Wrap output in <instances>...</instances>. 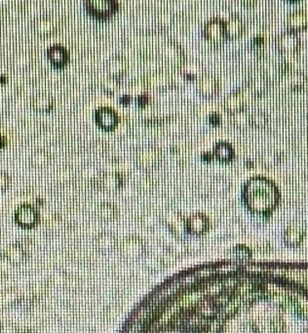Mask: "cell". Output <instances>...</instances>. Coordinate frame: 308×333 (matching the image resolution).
I'll use <instances>...</instances> for the list:
<instances>
[{
  "label": "cell",
  "mask_w": 308,
  "mask_h": 333,
  "mask_svg": "<svg viewBox=\"0 0 308 333\" xmlns=\"http://www.w3.org/2000/svg\"><path fill=\"white\" fill-rule=\"evenodd\" d=\"M244 198L251 209L265 212L274 208L278 203L279 191L271 180L257 176L246 183Z\"/></svg>",
  "instance_id": "obj_1"
},
{
  "label": "cell",
  "mask_w": 308,
  "mask_h": 333,
  "mask_svg": "<svg viewBox=\"0 0 308 333\" xmlns=\"http://www.w3.org/2000/svg\"><path fill=\"white\" fill-rule=\"evenodd\" d=\"M84 4L89 14L101 20L115 14L120 7L117 0H86Z\"/></svg>",
  "instance_id": "obj_2"
},
{
  "label": "cell",
  "mask_w": 308,
  "mask_h": 333,
  "mask_svg": "<svg viewBox=\"0 0 308 333\" xmlns=\"http://www.w3.org/2000/svg\"><path fill=\"white\" fill-rule=\"evenodd\" d=\"M160 149L154 146H145L138 148L135 152V160L142 168H152L161 160Z\"/></svg>",
  "instance_id": "obj_3"
},
{
  "label": "cell",
  "mask_w": 308,
  "mask_h": 333,
  "mask_svg": "<svg viewBox=\"0 0 308 333\" xmlns=\"http://www.w3.org/2000/svg\"><path fill=\"white\" fill-rule=\"evenodd\" d=\"M160 55L162 60L171 67L180 68L186 62L181 46L173 40H168L162 44Z\"/></svg>",
  "instance_id": "obj_4"
},
{
  "label": "cell",
  "mask_w": 308,
  "mask_h": 333,
  "mask_svg": "<svg viewBox=\"0 0 308 333\" xmlns=\"http://www.w3.org/2000/svg\"><path fill=\"white\" fill-rule=\"evenodd\" d=\"M251 96H254L248 85L238 89L234 92L230 93L224 99V107L227 112L235 114L237 112L243 111L247 106Z\"/></svg>",
  "instance_id": "obj_5"
},
{
  "label": "cell",
  "mask_w": 308,
  "mask_h": 333,
  "mask_svg": "<svg viewBox=\"0 0 308 333\" xmlns=\"http://www.w3.org/2000/svg\"><path fill=\"white\" fill-rule=\"evenodd\" d=\"M95 120L103 130H115L119 124V116L113 108L103 106L95 111Z\"/></svg>",
  "instance_id": "obj_6"
},
{
  "label": "cell",
  "mask_w": 308,
  "mask_h": 333,
  "mask_svg": "<svg viewBox=\"0 0 308 333\" xmlns=\"http://www.w3.org/2000/svg\"><path fill=\"white\" fill-rule=\"evenodd\" d=\"M15 220L21 227L30 229L38 223L39 213L31 204L24 203L16 209Z\"/></svg>",
  "instance_id": "obj_7"
},
{
  "label": "cell",
  "mask_w": 308,
  "mask_h": 333,
  "mask_svg": "<svg viewBox=\"0 0 308 333\" xmlns=\"http://www.w3.org/2000/svg\"><path fill=\"white\" fill-rule=\"evenodd\" d=\"M145 85L151 90H164L174 85V77L167 71L157 70L147 74Z\"/></svg>",
  "instance_id": "obj_8"
},
{
  "label": "cell",
  "mask_w": 308,
  "mask_h": 333,
  "mask_svg": "<svg viewBox=\"0 0 308 333\" xmlns=\"http://www.w3.org/2000/svg\"><path fill=\"white\" fill-rule=\"evenodd\" d=\"M224 24L225 22L220 18H214L208 21L204 27L206 38L213 43H220L225 37Z\"/></svg>",
  "instance_id": "obj_9"
},
{
  "label": "cell",
  "mask_w": 308,
  "mask_h": 333,
  "mask_svg": "<svg viewBox=\"0 0 308 333\" xmlns=\"http://www.w3.org/2000/svg\"><path fill=\"white\" fill-rule=\"evenodd\" d=\"M220 83L218 78L211 73H204L198 78L197 89L199 93L204 97H214L218 93Z\"/></svg>",
  "instance_id": "obj_10"
},
{
  "label": "cell",
  "mask_w": 308,
  "mask_h": 333,
  "mask_svg": "<svg viewBox=\"0 0 308 333\" xmlns=\"http://www.w3.org/2000/svg\"><path fill=\"white\" fill-rule=\"evenodd\" d=\"M47 57L55 67L63 68L69 63L71 55L69 50L64 45L56 43L48 47Z\"/></svg>",
  "instance_id": "obj_11"
},
{
  "label": "cell",
  "mask_w": 308,
  "mask_h": 333,
  "mask_svg": "<svg viewBox=\"0 0 308 333\" xmlns=\"http://www.w3.org/2000/svg\"><path fill=\"white\" fill-rule=\"evenodd\" d=\"M98 185L100 187H102L104 191L116 192L122 188L124 185L123 174L117 172V171L104 172L98 179Z\"/></svg>",
  "instance_id": "obj_12"
},
{
  "label": "cell",
  "mask_w": 308,
  "mask_h": 333,
  "mask_svg": "<svg viewBox=\"0 0 308 333\" xmlns=\"http://www.w3.org/2000/svg\"><path fill=\"white\" fill-rule=\"evenodd\" d=\"M127 69H128L127 60L122 55L116 54L107 60L106 73L111 78H115V79L121 78L127 72Z\"/></svg>",
  "instance_id": "obj_13"
},
{
  "label": "cell",
  "mask_w": 308,
  "mask_h": 333,
  "mask_svg": "<svg viewBox=\"0 0 308 333\" xmlns=\"http://www.w3.org/2000/svg\"><path fill=\"white\" fill-rule=\"evenodd\" d=\"M300 40L298 35L292 30H288L279 35L277 38V46L282 52L294 53L298 50Z\"/></svg>",
  "instance_id": "obj_14"
},
{
  "label": "cell",
  "mask_w": 308,
  "mask_h": 333,
  "mask_svg": "<svg viewBox=\"0 0 308 333\" xmlns=\"http://www.w3.org/2000/svg\"><path fill=\"white\" fill-rule=\"evenodd\" d=\"M268 86H269V80L266 73L261 70H257L252 73L248 87L254 96L263 95L267 91Z\"/></svg>",
  "instance_id": "obj_15"
},
{
  "label": "cell",
  "mask_w": 308,
  "mask_h": 333,
  "mask_svg": "<svg viewBox=\"0 0 308 333\" xmlns=\"http://www.w3.org/2000/svg\"><path fill=\"white\" fill-rule=\"evenodd\" d=\"M34 31L40 36H49L56 32L57 22L49 15H43L34 22Z\"/></svg>",
  "instance_id": "obj_16"
},
{
  "label": "cell",
  "mask_w": 308,
  "mask_h": 333,
  "mask_svg": "<svg viewBox=\"0 0 308 333\" xmlns=\"http://www.w3.org/2000/svg\"><path fill=\"white\" fill-rule=\"evenodd\" d=\"M144 251L143 241L139 237H128L121 245V252L127 258H137Z\"/></svg>",
  "instance_id": "obj_17"
},
{
  "label": "cell",
  "mask_w": 308,
  "mask_h": 333,
  "mask_svg": "<svg viewBox=\"0 0 308 333\" xmlns=\"http://www.w3.org/2000/svg\"><path fill=\"white\" fill-rule=\"evenodd\" d=\"M283 85L290 90H297L304 85L305 76L300 72L285 71L282 73Z\"/></svg>",
  "instance_id": "obj_18"
},
{
  "label": "cell",
  "mask_w": 308,
  "mask_h": 333,
  "mask_svg": "<svg viewBox=\"0 0 308 333\" xmlns=\"http://www.w3.org/2000/svg\"><path fill=\"white\" fill-rule=\"evenodd\" d=\"M244 29H245V25H244L243 20L239 16L234 15V16L230 17L224 24L225 37H228V38L238 37L239 35L242 34Z\"/></svg>",
  "instance_id": "obj_19"
},
{
  "label": "cell",
  "mask_w": 308,
  "mask_h": 333,
  "mask_svg": "<svg viewBox=\"0 0 308 333\" xmlns=\"http://www.w3.org/2000/svg\"><path fill=\"white\" fill-rule=\"evenodd\" d=\"M54 106H55L54 98L50 94L45 92L37 93L32 99V107L37 112H42V113L50 112L53 110Z\"/></svg>",
  "instance_id": "obj_20"
},
{
  "label": "cell",
  "mask_w": 308,
  "mask_h": 333,
  "mask_svg": "<svg viewBox=\"0 0 308 333\" xmlns=\"http://www.w3.org/2000/svg\"><path fill=\"white\" fill-rule=\"evenodd\" d=\"M308 26V13L304 10H295L288 17V27L290 30H301Z\"/></svg>",
  "instance_id": "obj_21"
},
{
  "label": "cell",
  "mask_w": 308,
  "mask_h": 333,
  "mask_svg": "<svg viewBox=\"0 0 308 333\" xmlns=\"http://www.w3.org/2000/svg\"><path fill=\"white\" fill-rule=\"evenodd\" d=\"M234 150L227 142H219L215 146L214 156L223 162H227L234 159Z\"/></svg>",
  "instance_id": "obj_22"
},
{
  "label": "cell",
  "mask_w": 308,
  "mask_h": 333,
  "mask_svg": "<svg viewBox=\"0 0 308 333\" xmlns=\"http://www.w3.org/2000/svg\"><path fill=\"white\" fill-rule=\"evenodd\" d=\"M98 216L103 221H112L117 216L118 211L116 206L110 203H101L98 206Z\"/></svg>",
  "instance_id": "obj_23"
},
{
  "label": "cell",
  "mask_w": 308,
  "mask_h": 333,
  "mask_svg": "<svg viewBox=\"0 0 308 333\" xmlns=\"http://www.w3.org/2000/svg\"><path fill=\"white\" fill-rule=\"evenodd\" d=\"M181 73L184 77L187 78H196V77H200L201 74V67L199 66L198 63L193 62V61H190V62H184L182 64V66L179 68Z\"/></svg>",
  "instance_id": "obj_24"
},
{
  "label": "cell",
  "mask_w": 308,
  "mask_h": 333,
  "mask_svg": "<svg viewBox=\"0 0 308 333\" xmlns=\"http://www.w3.org/2000/svg\"><path fill=\"white\" fill-rule=\"evenodd\" d=\"M208 226V219L203 214L192 215L188 221V227L192 232L204 231Z\"/></svg>",
  "instance_id": "obj_25"
},
{
  "label": "cell",
  "mask_w": 308,
  "mask_h": 333,
  "mask_svg": "<svg viewBox=\"0 0 308 333\" xmlns=\"http://www.w3.org/2000/svg\"><path fill=\"white\" fill-rule=\"evenodd\" d=\"M50 161V155L45 150H36L32 153L30 157V162L33 166L42 168L46 166Z\"/></svg>",
  "instance_id": "obj_26"
},
{
  "label": "cell",
  "mask_w": 308,
  "mask_h": 333,
  "mask_svg": "<svg viewBox=\"0 0 308 333\" xmlns=\"http://www.w3.org/2000/svg\"><path fill=\"white\" fill-rule=\"evenodd\" d=\"M5 255L9 262L13 264H20L26 258V253L20 246H13L8 248V251L6 252Z\"/></svg>",
  "instance_id": "obj_27"
},
{
  "label": "cell",
  "mask_w": 308,
  "mask_h": 333,
  "mask_svg": "<svg viewBox=\"0 0 308 333\" xmlns=\"http://www.w3.org/2000/svg\"><path fill=\"white\" fill-rule=\"evenodd\" d=\"M98 247L102 252H110L115 247V239L110 233H103L98 239Z\"/></svg>",
  "instance_id": "obj_28"
},
{
  "label": "cell",
  "mask_w": 308,
  "mask_h": 333,
  "mask_svg": "<svg viewBox=\"0 0 308 333\" xmlns=\"http://www.w3.org/2000/svg\"><path fill=\"white\" fill-rule=\"evenodd\" d=\"M231 120L237 127L244 128L251 124V115H248V113L245 110H243L232 114Z\"/></svg>",
  "instance_id": "obj_29"
},
{
  "label": "cell",
  "mask_w": 308,
  "mask_h": 333,
  "mask_svg": "<svg viewBox=\"0 0 308 333\" xmlns=\"http://www.w3.org/2000/svg\"><path fill=\"white\" fill-rule=\"evenodd\" d=\"M261 160L265 166H273L280 161V156L277 152L265 151L261 157Z\"/></svg>",
  "instance_id": "obj_30"
},
{
  "label": "cell",
  "mask_w": 308,
  "mask_h": 333,
  "mask_svg": "<svg viewBox=\"0 0 308 333\" xmlns=\"http://www.w3.org/2000/svg\"><path fill=\"white\" fill-rule=\"evenodd\" d=\"M267 121L268 116L262 111H257L251 115V124L256 127H264L267 124Z\"/></svg>",
  "instance_id": "obj_31"
},
{
  "label": "cell",
  "mask_w": 308,
  "mask_h": 333,
  "mask_svg": "<svg viewBox=\"0 0 308 333\" xmlns=\"http://www.w3.org/2000/svg\"><path fill=\"white\" fill-rule=\"evenodd\" d=\"M11 183V177L5 171L1 172V191H5Z\"/></svg>",
  "instance_id": "obj_32"
},
{
  "label": "cell",
  "mask_w": 308,
  "mask_h": 333,
  "mask_svg": "<svg viewBox=\"0 0 308 333\" xmlns=\"http://www.w3.org/2000/svg\"><path fill=\"white\" fill-rule=\"evenodd\" d=\"M149 100H150L149 95L147 94V93H144V94H141V95L138 96V98H137V103H138V105H139L141 108H145L146 106L148 105Z\"/></svg>",
  "instance_id": "obj_33"
},
{
  "label": "cell",
  "mask_w": 308,
  "mask_h": 333,
  "mask_svg": "<svg viewBox=\"0 0 308 333\" xmlns=\"http://www.w3.org/2000/svg\"><path fill=\"white\" fill-rule=\"evenodd\" d=\"M209 121L213 124V125H219L221 121V118L219 114L217 113H213L209 116Z\"/></svg>",
  "instance_id": "obj_34"
},
{
  "label": "cell",
  "mask_w": 308,
  "mask_h": 333,
  "mask_svg": "<svg viewBox=\"0 0 308 333\" xmlns=\"http://www.w3.org/2000/svg\"><path fill=\"white\" fill-rule=\"evenodd\" d=\"M131 100H132L131 95H127V94H124V95H122V96L119 98V102H120L121 104H124V105L129 104V103L131 102Z\"/></svg>",
  "instance_id": "obj_35"
},
{
  "label": "cell",
  "mask_w": 308,
  "mask_h": 333,
  "mask_svg": "<svg viewBox=\"0 0 308 333\" xmlns=\"http://www.w3.org/2000/svg\"><path fill=\"white\" fill-rule=\"evenodd\" d=\"M202 159L205 160H211L213 159V156L210 153H205V154L202 155Z\"/></svg>",
  "instance_id": "obj_36"
},
{
  "label": "cell",
  "mask_w": 308,
  "mask_h": 333,
  "mask_svg": "<svg viewBox=\"0 0 308 333\" xmlns=\"http://www.w3.org/2000/svg\"><path fill=\"white\" fill-rule=\"evenodd\" d=\"M3 142V144L1 145V148H4L5 147V142H6V138L3 136V137H1V143Z\"/></svg>",
  "instance_id": "obj_37"
}]
</instances>
